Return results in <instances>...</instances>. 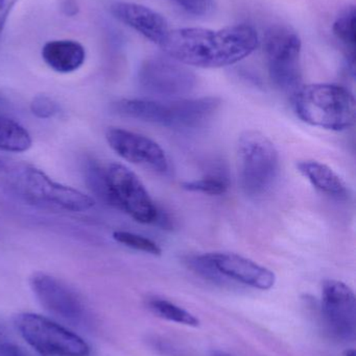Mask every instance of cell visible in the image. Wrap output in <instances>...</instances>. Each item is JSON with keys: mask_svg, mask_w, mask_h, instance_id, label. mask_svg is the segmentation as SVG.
<instances>
[{"mask_svg": "<svg viewBox=\"0 0 356 356\" xmlns=\"http://www.w3.org/2000/svg\"><path fill=\"white\" fill-rule=\"evenodd\" d=\"M258 45L256 29L242 23L219 31L173 29L159 47L165 56L185 66L222 68L248 58Z\"/></svg>", "mask_w": 356, "mask_h": 356, "instance_id": "6da1fadb", "label": "cell"}, {"mask_svg": "<svg viewBox=\"0 0 356 356\" xmlns=\"http://www.w3.org/2000/svg\"><path fill=\"white\" fill-rule=\"evenodd\" d=\"M0 184L17 198L41 209L83 213L94 207L91 197L16 159L0 156Z\"/></svg>", "mask_w": 356, "mask_h": 356, "instance_id": "7a4b0ae2", "label": "cell"}, {"mask_svg": "<svg viewBox=\"0 0 356 356\" xmlns=\"http://www.w3.org/2000/svg\"><path fill=\"white\" fill-rule=\"evenodd\" d=\"M221 106L217 97L179 99H121L113 110L121 116L176 129H192L208 122Z\"/></svg>", "mask_w": 356, "mask_h": 356, "instance_id": "3957f363", "label": "cell"}, {"mask_svg": "<svg viewBox=\"0 0 356 356\" xmlns=\"http://www.w3.org/2000/svg\"><path fill=\"white\" fill-rule=\"evenodd\" d=\"M293 106L297 116L313 127L342 131L355 124V96L342 86H301L293 96Z\"/></svg>", "mask_w": 356, "mask_h": 356, "instance_id": "277c9868", "label": "cell"}, {"mask_svg": "<svg viewBox=\"0 0 356 356\" xmlns=\"http://www.w3.org/2000/svg\"><path fill=\"white\" fill-rule=\"evenodd\" d=\"M238 161L240 184L249 196L267 193L279 173L277 148L261 131H246L240 136Z\"/></svg>", "mask_w": 356, "mask_h": 356, "instance_id": "5b68a950", "label": "cell"}, {"mask_svg": "<svg viewBox=\"0 0 356 356\" xmlns=\"http://www.w3.org/2000/svg\"><path fill=\"white\" fill-rule=\"evenodd\" d=\"M263 45L274 85L282 91L295 93L302 81V44L298 33L286 25H272L263 35Z\"/></svg>", "mask_w": 356, "mask_h": 356, "instance_id": "8992f818", "label": "cell"}, {"mask_svg": "<svg viewBox=\"0 0 356 356\" xmlns=\"http://www.w3.org/2000/svg\"><path fill=\"white\" fill-rule=\"evenodd\" d=\"M15 326L23 340L41 356H89L87 343L75 332L37 314H19Z\"/></svg>", "mask_w": 356, "mask_h": 356, "instance_id": "52a82bcc", "label": "cell"}, {"mask_svg": "<svg viewBox=\"0 0 356 356\" xmlns=\"http://www.w3.org/2000/svg\"><path fill=\"white\" fill-rule=\"evenodd\" d=\"M140 87L158 99H179L192 93L196 76L187 66L167 56H153L138 72Z\"/></svg>", "mask_w": 356, "mask_h": 356, "instance_id": "ba28073f", "label": "cell"}, {"mask_svg": "<svg viewBox=\"0 0 356 356\" xmlns=\"http://www.w3.org/2000/svg\"><path fill=\"white\" fill-rule=\"evenodd\" d=\"M106 172L112 207L125 211L139 223L158 221L160 215L158 207L133 171L123 165L113 163L106 167Z\"/></svg>", "mask_w": 356, "mask_h": 356, "instance_id": "9c48e42d", "label": "cell"}, {"mask_svg": "<svg viewBox=\"0 0 356 356\" xmlns=\"http://www.w3.org/2000/svg\"><path fill=\"white\" fill-rule=\"evenodd\" d=\"M322 316L328 332L341 341L355 339V294L350 286L340 280H325L322 286Z\"/></svg>", "mask_w": 356, "mask_h": 356, "instance_id": "30bf717a", "label": "cell"}, {"mask_svg": "<svg viewBox=\"0 0 356 356\" xmlns=\"http://www.w3.org/2000/svg\"><path fill=\"white\" fill-rule=\"evenodd\" d=\"M29 286L40 305L52 315L73 324L85 317V307L79 295L58 278L38 272L29 278Z\"/></svg>", "mask_w": 356, "mask_h": 356, "instance_id": "8fae6325", "label": "cell"}, {"mask_svg": "<svg viewBox=\"0 0 356 356\" xmlns=\"http://www.w3.org/2000/svg\"><path fill=\"white\" fill-rule=\"evenodd\" d=\"M106 139L112 150L127 162L157 173L169 171V159L164 150L154 140L117 127L108 129Z\"/></svg>", "mask_w": 356, "mask_h": 356, "instance_id": "7c38bea8", "label": "cell"}, {"mask_svg": "<svg viewBox=\"0 0 356 356\" xmlns=\"http://www.w3.org/2000/svg\"><path fill=\"white\" fill-rule=\"evenodd\" d=\"M208 257L215 269L228 282L261 291L271 290L275 286V273L252 259L230 252L208 253Z\"/></svg>", "mask_w": 356, "mask_h": 356, "instance_id": "4fadbf2b", "label": "cell"}, {"mask_svg": "<svg viewBox=\"0 0 356 356\" xmlns=\"http://www.w3.org/2000/svg\"><path fill=\"white\" fill-rule=\"evenodd\" d=\"M111 12L117 20L160 46L171 31L167 20L152 8L132 2H116Z\"/></svg>", "mask_w": 356, "mask_h": 356, "instance_id": "5bb4252c", "label": "cell"}, {"mask_svg": "<svg viewBox=\"0 0 356 356\" xmlns=\"http://www.w3.org/2000/svg\"><path fill=\"white\" fill-rule=\"evenodd\" d=\"M42 58L52 70L62 74L75 72L83 66L86 50L81 43L73 40H54L42 48Z\"/></svg>", "mask_w": 356, "mask_h": 356, "instance_id": "9a60e30c", "label": "cell"}, {"mask_svg": "<svg viewBox=\"0 0 356 356\" xmlns=\"http://www.w3.org/2000/svg\"><path fill=\"white\" fill-rule=\"evenodd\" d=\"M297 168L320 192L338 199L348 196L347 184L327 165L317 161H301L297 164Z\"/></svg>", "mask_w": 356, "mask_h": 356, "instance_id": "2e32d148", "label": "cell"}, {"mask_svg": "<svg viewBox=\"0 0 356 356\" xmlns=\"http://www.w3.org/2000/svg\"><path fill=\"white\" fill-rule=\"evenodd\" d=\"M148 307L155 316L167 321L189 327H198L200 325V320L194 314L167 299L153 297L148 300Z\"/></svg>", "mask_w": 356, "mask_h": 356, "instance_id": "e0dca14e", "label": "cell"}, {"mask_svg": "<svg viewBox=\"0 0 356 356\" xmlns=\"http://www.w3.org/2000/svg\"><path fill=\"white\" fill-rule=\"evenodd\" d=\"M82 170H83L84 179L90 192L94 194L96 198L112 207L106 167L100 165L95 159L88 158L84 161Z\"/></svg>", "mask_w": 356, "mask_h": 356, "instance_id": "ac0fdd59", "label": "cell"}, {"mask_svg": "<svg viewBox=\"0 0 356 356\" xmlns=\"http://www.w3.org/2000/svg\"><path fill=\"white\" fill-rule=\"evenodd\" d=\"M355 23V8L349 6L338 17L332 29L339 41L348 51V56L353 63H355L356 45Z\"/></svg>", "mask_w": 356, "mask_h": 356, "instance_id": "d6986e66", "label": "cell"}, {"mask_svg": "<svg viewBox=\"0 0 356 356\" xmlns=\"http://www.w3.org/2000/svg\"><path fill=\"white\" fill-rule=\"evenodd\" d=\"M182 188L188 192L203 193L211 196H219L225 194L229 188V181L222 175H210L200 178V179L190 180L182 184Z\"/></svg>", "mask_w": 356, "mask_h": 356, "instance_id": "ffe728a7", "label": "cell"}, {"mask_svg": "<svg viewBox=\"0 0 356 356\" xmlns=\"http://www.w3.org/2000/svg\"><path fill=\"white\" fill-rule=\"evenodd\" d=\"M113 238L119 244L125 245L134 250L141 251L152 255H161L162 253V249L154 241L134 232L117 230L113 232Z\"/></svg>", "mask_w": 356, "mask_h": 356, "instance_id": "44dd1931", "label": "cell"}, {"mask_svg": "<svg viewBox=\"0 0 356 356\" xmlns=\"http://www.w3.org/2000/svg\"><path fill=\"white\" fill-rule=\"evenodd\" d=\"M189 266L199 275L203 276L205 280H210L215 284H226L229 282L215 269L209 259L208 254L196 255V257H192L189 259Z\"/></svg>", "mask_w": 356, "mask_h": 356, "instance_id": "7402d4cb", "label": "cell"}, {"mask_svg": "<svg viewBox=\"0 0 356 356\" xmlns=\"http://www.w3.org/2000/svg\"><path fill=\"white\" fill-rule=\"evenodd\" d=\"M176 6L190 16L205 18L215 10V0H173Z\"/></svg>", "mask_w": 356, "mask_h": 356, "instance_id": "603a6c76", "label": "cell"}, {"mask_svg": "<svg viewBox=\"0 0 356 356\" xmlns=\"http://www.w3.org/2000/svg\"><path fill=\"white\" fill-rule=\"evenodd\" d=\"M31 111L40 119H49L60 112V106L52 98L45 95L36 96L31 104Z\"/></svg>", "mask_w": 356, "mask_h": 356, "instance_id": "cb8c5ba5", "label": "cell"}, {"mask_svg": "<svg viewBox=\"0 0 356 356\" xmlns=\"http://www.w3.org/2000/svg\"><path fill=\"white\" fill-rule=\"evenodd\" d=\"M18 0H0V35L6 26L8 16Z\"/></svg>", "mask_w": 356, "mask_h": 356, "instance_id": "d4e9b609", "label": "cell"}, {"mask_svg": "<svg viewBox=\"0 0 356 356\" xmlns=\"http://www.w3.org/2000/svg\"><path fill=\"white\" fill-rule=\"evenodd\" d=\"M0 356H29L20 347L13 343L8 342V340L0 343Z\"/></svg>", "mask_w": 356, "mask_h": 356, "instance_id": "484cf974", "label": "cell"}, {"mask_svg": "<svg viewBox=\"0 0 356 356\" xmlns=\"http://www.w3.org/2000/svg\"><path fill=\"white\" fill-rule=\"evenodd\" d=\"M10 106V104H8V100L6 99V98L3 97V96L0 95V113L3 112V111H6V108Z\"/></svg>", "mask_w": 356, "mask_h": 356, "instance_id": "4316f807", "label": "cell"}, {"mask_svg": "<svg viewBox=\"0 0 356 356\" xmlns=\"http://www.w3.org/2000/svg\"><path fill=\"white\" fill-rule=\"evenodd\" d=\"M210 356H235L233 355H230V353H225V351H212L211 353Z\"/></svg>", "mask_w": 356, "mask_h": 356, "instance_id": "83f0119b", "label": "cell"}, {"mask_svg": "<svg viewBox=\"0 0 356 356\" xmlns=\"http://www.w3.org/2000/svg\"><path fill=\"white\" fill-rule=\"evenodd\" d=\"M4 328L2 327L1 325H0V343L3 342V341H6V334H4Z\"/></svg>", "mask_w": 356, "mask_h": 356, "instance_id": "f1b7e54d", "label": "cell"}, {"mask_svg": "<svg viewBox=\"0 0 356 356\" xmlns=\"http://www.w3.org/2000/svg\"><path fill=\"white\" fill-rule=\"evenodd\" d=\"M343 356H356L355 349H348V350L345 351Z\"/></svg>", "mask_w": 356, "mask_h": 356, "instance_id": "f546056e", "label": "cell"}]
</instances>
